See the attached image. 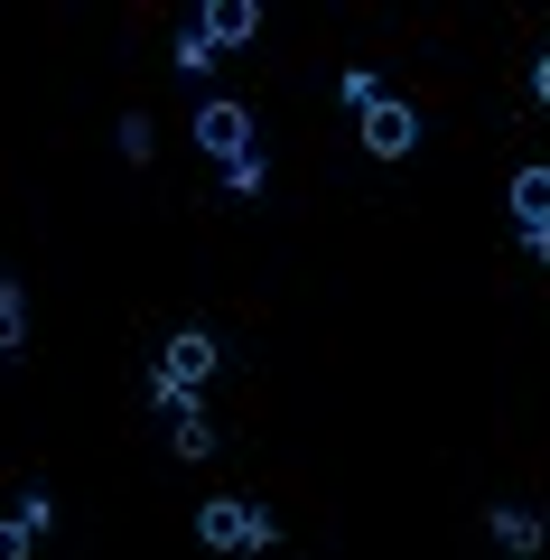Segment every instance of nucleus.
I'll list each match as a JSON object with an SVG mask.
<instances>
[{
  "mask_svg": "<svg viewBox=\"0 0 550 560\" xmlns=\"http://www.w3.org/2000/svg\"><path fill=\"white\" fill-rule=\"evenodd\" d=\"M197 541L206 551H280V523H271V504H253V495H206L197 504Z\"/></svg>",
  "mask_w": 550,
  "mask_h": 560,
  "instance_id": "2",
  "label": "nucleus"
},
{
  "mask_svg": "<svg viewBox=\"0 0 550 560\" xmlns=\"http://www.w3.org/2000/svg\"><path fill=\"white\" fill-rule=\"evenodd\" d=\"M411 140H420V113H411L401 94H383L374 113H364V150H374L383 168H393V160H411Z\"/></svg>",
  "mask_w": 550,
  "mask_h": 560,
  "instance_id": "6",
  "label": "nucleus"
},
{
  "mask_svg": "<svg viewBox=\"0 0 550 560\" xmlns=\"http://www.w3.org/2000/svg\"><path fill=\"white\" fill-rule=\"evenodd\" d=\"M224 346L206 337V327H177L168 346H159V374H150V401H206V383H215Z\"/></svg>",
  "mask_w": 550,
  "mask_h": 560,
  "instance_id": "1",
  "label": "nucleus"
},
{
  "mask_svg": "<svg viewBox=\"0 0 550 560\" xmlns=\"http://www.w3.org/2000/svg\"><path fill=\"white\" fill-rule=\"evenodd\" d=\"M336 94H346V113H374V103H383V75H374V66H354Z\"/></svg>",
  "mask_w": 550,
  "mask_h": 560,
  "instance_id": "12",
  "label": "nucleus"
},
{
  "mask_svg": "<svg viewBox=\"0 0 550 560\" xmlns=\"http://www.w3.org/2000/svg\"><path fill=\"white\" fill-rule=\"evenodd\" d=\"M38 533H57V495H47V486H20V504L0 514V560H28Z\"/></svg>",
  "mask_w": 550,
  "mask_h": 560,
  "instance_id": "5",
  "label": "nucleus"
},
{
  "mask_svg": "<svg viewBox=\"0 0 550 560\" xmlns=\"http://www.w3.org/2000/svg\"><path fill=\"white\" fill-rule=\"evenodd\" d=\"M10 355H28V290L0 271V364H10Z\"/></svg>",
  "mask_w": 550,
  "mask_h": 560,
  "instance_id": "10",
  "label": "nucleus"
},
{
  "mask_svg": "<svg viewBox=\"0 0 550 560\" xmlns=\"http://www.w3.org/2000/svg\"><path fill=\"white\" fill-rule=\"evenodd\" d=\"M197 150H206V160H224V168L261 160V150H253V113L224 103V94H206V103H197Z\"/></svg>",
  "mask_w": 550,
  "mask_h": 560,
  "instance_id": "3",
  "label": "nucleus"
},
{
  "mask_svg": "<svg viewBox=\"0 0 550 560\" xmlns=\"http://www.w3.org/2000/svg\"><path fill=\"white\" fill-rule=\"evenodd\" d=\"M168 57H177V75H206V66H215V47H206V28H177Z\"/></svg>",
  "mask_w": 550,
  "mask_h": 560,
  "instance_id": "11",
  "label": "nucleus"
},
{
  "mask_svg": "<svg viewBox=\"0 0 550 560\" xmlns=\"http://www.w3.org/2000/svg\"><path fill=\"white\" fill-rule=\"evenodd\" d=\"M504 206H513V224H523V253H531V261H550V168H541V160L513 168Z\"/></svg>",
  "mask_w": 550,
  "mask_h": 560,
  "instance_id": "4",
  "label": "nucleus"
},
{
  "mask_svg": "<svg viewBox=\"0 0 550 560\" xmlns=\"http://www.w3.org/2000/svg\"><path fill=\"white\" fill-rule=\"evenodd\" d=\"M113 140H121V160H131V168L150 160V121H140V113H121V131H113Z\"/></svg>",
  "mask_w": 550,
  "mask_h": 560,
  "instance_id": "13",
  "label": "nucleus"
},
{
  "mask_svg": "<svg viewBox=\"0 0 550 560\" xmlns=\"http://www.w3.org/2000/svg\"><path fill=\"white\" fill-rule=\"evenodd\" d=\"M159 420H168V458H215V420H206V401H159Z\"/></svg>",
  "mask_w": 550,
  "mask_h": 560,
  "instance_id": "7",
  "label": "nucleus"
},
{
  "mask_svg": "<svg viewBox=\"0 0 550 560\" xmlns=\"http://www.w3.org/2000/svg\"><path fill=\"white\" fill-rule=\"evenodd\" d=\"M197 28H206V47H243V38L261 28V10H253V0H215Z\"/></svg>",
  "mask_w": 550,
  "mask_h": 560,
  "instance_id": "9",
  "label": "nucleus"
},
{
  "mask_svg": "<svg viewBox=\"0 0 550 560\" xmlns=\"http://www.w3.org/2000/svg\"><path fill=\"white\" fill-rule=\"evenodd\" d=\"M485 533L504 541V551H523V560H531V551H541V541H550V523L531 514V504H494V514H485Z\"/></svg>",
  "mask_w": 550,
  "mask_h": 560,
  "instance_id": "8",
  "label": "nucleus"
},
{
  "mask_svg": "<svg viewBox=\"0 0 550 560\" xmlns=\"http://www.w3.org/2000/svg\"><path fill=\"white\" fill-rule=\"evenodd\" d=\"M531 103H541V113H550V47H541V57H531Z\"/></svg>",
  "mask_w": 550,
  "mask_h": 560,
  "instance_id": "14",
  "label": "nucleus"
}]
</instances>
